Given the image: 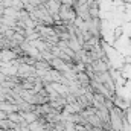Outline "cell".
Returning a JSON list of instances; mask_svg holds the SVG:
<instances>
[{
  "label": "cell",
  "mask_w": 131,
  "mask_h": 131,
  "mask_svg": "<svg viewBox=\"0 0 131 131\" xmlns=\"http://www.w3.org/2000/svg\"><path fill=\"white\" fill-rule=\"evenodd\" d=\"M3 15L9 17V18H14V20H18V11L12 6H6L3 8Z\"/></svg>",
  "instance_id": "cell-1"
},
{
  "label": "cell",
  "mask_w": 131,
  "mask_h": 131,
  "mask_svg": "<svg viewBox=\"0 0 131 131\" xmlns=\"http://www.w3.org/2000/svg\"><path fill=\"white\" fill-rule=\"evenodd\" d=\"M20 114H21V117L28 122V124H31V122H34V121H37L40 116L35 113V111H26V113H23V111H20Z\"/></svg>",
  "instance_id": "cell-2"
},
{
  "label": "cell",
  "mask_w": 131,
  "mask_h": 131,
  "mask_svg": "<svg viewBox=\"0 0 131 131\" xmlns=\"http://www.w3.org/2000/svg\"><path fill=\"white\" fill-rule=\"evenodd\" d=\"M8 119L12 121V122H15V124H20L23 117H21L20 111H12V113H8Z\"/></svg>",
  "instance_id": "cell-3"
},
{
  "label": "cell",
  "mask_w": 131,
  "mask_h": 131,
  "mask_svg": "<svg viewBox=\"0 0 131 131\" xmlns=\"http://www.w3.org/2000/svg\"><path fill=\"white\" fill-rule=\"evenodd\" d=\"M75 125H76V124H73V122H69V121H66V122H63V127H64V131H76V128H75Z\"/></svg>",
  "instance_id": "cell-4"
},
{
  "label": "cell",
  "mask_w": 131,
  "mask_h": 131,
  "mask_svg": "<svg viewBox=\"0 0 131 131\" xmlns=\"http://www.w3.org/2000/svg\"><path fill=\"white\" fill-rule=\"evenodd\" d=\"M50 131H52V130H50Z\"/></svg>",
  "instance_id": "cell-5"
}]
</instances>
